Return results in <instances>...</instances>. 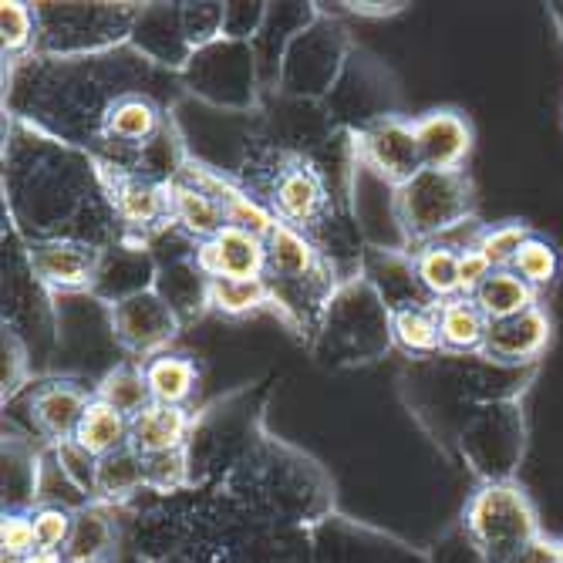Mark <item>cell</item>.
<instances>
[{
    "label": "cell",
    "instance_id": "1",
    "mask_svg": "<svg viewBox=\"0 0 563 563\" xmlns=\"http://www.w3.org/2000/svg\"><path fill=\"white\" fill-rule=\"evenodd\" d=\"M4 220L31 243L75 240L109 250L125 240L91 152L4 115Z\"/></svg>",
    "mask_w": 563,
    "mask_h": 563
},
{
    "label": "cell",
    "instance_id": "2",
    "mask_svg": "<svg viewBox=\"0 0 563 563\" xmlns=\"http://www.w3.org/2000/svg\"><path fill=\"white\" fill-rule=\"evenodd\" d=\"M122 509V550L135 563H314L311 530L253 520L217 486L142 493Z\"/></svg>",
    "mask_w": 563,
    "mask_h": 563
},
{
    "label": "cell",
    "instance_id": "3",
    "mask_svg": "<svg viewBox=\"0 0 563 563\" xmlns=\"http://www.w3.org/2000/svg\"><path fill=\"white\" fill-rule=\"evenodd\" d=\"M142 88H183V81L145 62L132 44L88 58L27 55L4 71V115L95 156L109 109L122 95Z\"/></svg>",
    "mask_w": 563,
    "mask_h": 563
},
{
    "label": "cell",
    "instance_id": "4",
    "mask_svg": "<svg viewBox=\"0 0 563 563\" xmlns=\"http://www.w3.org/2000/svg\"><path fill=\"white\" fill-rule=\"evenodd\" d=\"M533 378L537 365L506 368L483 354L442 351L435 357L408 362L398 375V395L432 445H439L445 455H455L459 429L470 422L476 408L499 398H520Z\"/></svg>",
    "mask_w": 563,
    "mask_h": 563
},
{
    "label": "cell",
    "instance_id": "5",
    "mask_svg": "<svg viewBox=\"0 0 563 563\" xmlns=\"http://www.w3.org/2000/svg\"><path fill=\"white\" fill-rule=\"evenodd\" d=\"M253 520L311 530L334 514V479L311 452L264 432L217 483Z\"/></svg>",
    "mask_w": 563,
    "mask_h": 563
},
{
    "label": "cell",
    "instance_id": "6",
    "mask_svg": "<svg viewBox=\"0 0 563 563\" xmlns=\"http://www.w3.org/2000/svg\"><path fill=\"white\" fill-rule=\"evenodd\" d=\"M267 311L300 341L311 344L321 314L334 290L344 284L341 271L324 257L314 240L277 223L267 236Z\"/></svg>",
    "mask_w": 563,
    "mask_h": 563
},
{
    "label": "cell",
    "instance_id": "7",
    "mask_svg": "<svg viewBox=\"0 0 563 563\" xmlns=\"http://www.w3.org/2000/svg\"><path fill=\"white\" fill-rule=\"evenodd\" d=\"M267 405L271 385L253 382L213 398L207 408H199L186 439L189 489L217 486L253 449V442L267 432Z\"/></svg>",
    "mask_w": 563,
    "mask_h": 563
},
{
    "label": "cell",
    "instance_id": "8",
    "mask_svg": "<svg viewBox=\"0 0 563 563\" xmlns=\"http://www.w3.org/2000/svg\"><path fill=\"white\" fill-rule=\"evenodd\" d=\"M391 347V311L378 290L365 280V274L344 280L334 290L314 331V341L307 344L314 362L328 372L375 365Z\"/></svg>",
    "mask_w": 563,
    "mask_h": 563
},
{
    "label": "cell",
    "instance_id": "9",
    "mask_svg": "<svg viewBox=\"0 0 563 563\" xmlns=\"http://www.w3.org/2000/svg\"><path fill=\"white\" fill-rule=\"evenodd\" d=\"M142 4H34L37 37L31 55L88 58L129 44Z\"/></svg>",
    "mask_w": 563,
    "mask_h": 563
},
{
    "label": "cell",
    "instance_id": "10",
    "mask_svg": "<svg viewBox=\"0 0 563 563\" xmlns=\"http://www.w3.org/2000/svg\"><path fill=\"white\" fill-rule=\"evenodd\" d=\"M398 202H401V227L412 253L445 240L459 227L476 220V189L466 169H452V173L422 169L405 186H398Z\"/></svg>",
    "mask_w": 563,
    "mask_h": 563
},
{
    "label": "cell",
    "instance_id": "11",
    "mask_svg": "<svg viewBox=\"0 0 563 563\" xmlns=\"http://www.w3.org/2000/svg\"><path fill=\"white\" fill-rule=\"evenodd\" d=\"M186 98L202 101L223 115H257L261 112V81L250 41L220 37L210 47L196 51L179 75Z\"/></svg>",
    "mask_w": 563,
    "mask_h": 563
},
{
    "label": "cell",
    "instance_id": "12",
    "mask_svg": "<svg viewBox=\"0 0 563 563\" xmlns=\"http://www.w3.org/2000/svg\"><path fill=\"white\" fill-rule=\"evenodd\" d=\"M463 527L486 563H509L530 540L543 533L537 506L514 479L479 483L463 509Z\"/></svg>",
    "mask_w": 563,
    "mask_h": 563
},
{
    "label": "cell",
    "instance_id": "13",
    "mask_svg": "<svg viewBox=\"0 0 563 563\" xmlns=\"http://www.w3.org/2000/svg\"><path fill=\"white\" fill-rule=\"evenodd\" d=\"M523 452H527V419L520 398H499L476 408L455 439V455L463 459L479 483L514 479Z\"/></svg>",
    "mask_w": 563,
    "mask_h": 563
},
{
    "label": "cell",
    "instance_id": "14",
    "mask_svg": "<svg viewBox=\"0 0 563 563\" xmlns=\"http://www.w3.org/2000/svg\"><path fill=\"white\" fill-rule=\"evenodd\" d=\"M95 401V388L78 378L44 375L27 382L11 401H4V426L31 435L41 445L75 439L85 408Z\"/></svg>",
    "mask_w": 563,
    "mask_h": 563
},
{
    "label": "cell",
    "instance_id": "15",
    "mask_svg": "<svg viewBox=\"0 0 563 563\" xmlns=\"http://www.w3.org/2000/svg\"><path fill=\"white\" fill-rule=\"evenodd\" d=\"M351 51H354L351 31L328 11V4H321L318 21L287 51L277 95L324 101L331 95V88L338 85Z\"/></svg>",
    "mask_w": 563,
    "mask_h": 563
},
{
    "label": "cell",
    "instance_id": "16",
    "mask_svg": "<svg viewBox=\"0 0 563 563\" xmlns=\"http://www.w3.org/2000/svg\"><path fill=\"white\" fill-rule=\"evenodd\" d=\"M324 109L331 112L338 129L362 132L388 115H405L401 85L382 58H375L372 51L354 44L338 85L324 98Z\"/></svg>",
    "mask_w": 563,
    "mask_h": 563
},
{
    "label": "cell",
    "instance_id": "17",
    "mask_svg": "<svg viewBox=\"0 0 563 563\" xmlns=\"http://www.w3.org/2000/svg\"><path fill=\"white\" fill-rule=\"evenodd\" d=\"M311 560L314 563H429V550H419L372 523H357L334 509L331 517L311 527Z\"/></svg>",
    "mask_w": 563,
    "mask_h": 563
},
{
    "label": "cell",
    "instance_id": "18",
    "mask_svg": "<svg viewBox=\"0 0 563 563\" xmlns=\"http://www.w3.org/2000/svg\"><path fill=\"white\" fill-rule=\"evenodd\" d=\"M148 250L156 257V294L173 307L183 328L196 324L210 311V277L196 261L199 243L179 227H169L148 243Z\"/></svg>",
    "mask_w": 563,
    "mask_h": 563
},
{
    "label": "cell",
    "instance_id": "19",
    "mask_svg": "<svg viewBox=\"0 0 563 563\" xmlns=\"http://www.w3.org/2000/svg\"><path fill=\"white\" fill-rule=\"evenodd\" d=\"M101 176H106L125 240L148 246L159 233L176 227L173 223V183H156V179L132 176L112 166H101Z\"/></svg>",
    "mask_w": 563,
    "mask_h": 563
},
{
    "label": "cell",
    "instance_id": "20",
    "mask_svg": "<svg viewBox=\"0 0 563 563\" xmlns=\"http://www.w3.org/2000/svg\"><path fill=\"white\" fill-rule=\"evenodd\" d=\"M351 223L362 236L365 246L372 250H408V236L401 227V202H398V186L378 176L372 166L357 156L354 166V183H351Z\"/></svg>",
    "mask_w": 563,
    "mask_h": 563
},
{
    "label": "cell",
    "instance_id": "21",
    "mask_svg": "<svg viewBox=\"0 0 563 563\" xmlns=\"http://www.w3.org/2000/svg\"><path fill=\"white\" fill-rule=\"evenodd\" d=\"M334 132L338 125L331 112L324 109V101L274 95L271 101H264L261 112L253 115V135L277 148L300 152V156H314Z\"/></svg>",
    "mask_w": 563,
    "mask_h": 563
},
{
    "label": "cell",
    "instance_id": "22",
    "mask_svg": "<svg viewBox=\"0 0 563 563\" xmlns=\"http://www.w3.org/2000/svg\"><path fill=\"white\" fill-rule=\"evenodd\" d=\"M112 331L129 362L145 365L169 351L183 324L156 290H145L112 307Z\"/></svg>",
    "mask_w": 563,
    "mask_h": 563
},
{
    "label": "cell",
    "instance_id": "23",
    "mask_svg": "<svg viewBox=\"0 0 563 563\" xmlns=\"http://www.w3.org/2000/svg\"><path fill=\"white\" fill-rule=\"evenodd\" d=\"M321 14V4H267V18L250 41L253 62H257V81H261V106L280 91V71L290 44L311 27Z\"/></svg>",
    "mask_w": 563,
    "mask_h": 563
},
{
    "label": "cell",
    "instance_id": "24",
    "mask_svg": "<svg viewBox=\"0 0 563 563\" xmlns=\"http://www.w3.org/2000/svg\"><path fill=\"white\" fill-rule=\"evenodd\" d=\"M354 142H357L362 163L395 186H405L408 179L426 169L412 115H388L362 132H354Z\"/></svg>",
    "mask_w": 563,
    "mask_h": 563
},
{
    "label": "cell",
    "instance_id": "25",
    "mask_svg": "<svg viewBox=\"0 0 563 563\" xmlns=\"http://www.w3.org/2000/svg\"><path fill=\"white\" fill-rule=\"evenodd\" d=\"M27 261L34 277L55 294V297H71V294H91L101 250L75 240H51V243H31Z\"/></svg>",
    "mask_w": 563,
    "mask_h": 563
},
{
    "label": "cell",
    "instance_id": "26",
    "mask_svg": "<svg viewBox=\"0 0 563 563\" xmlns=\"http://www.w3.org/2000/svg\"><path fill=\"white\" fill-rule=\"evenodd\" d=\"M129 44L145 62L173 75H183V68L196 55L183 27V4H142Z\"/></svg>",
    "mask_w": 563,
    "mask_h": 563
},
{
    "label": "cell",
    "instance_id": "27",
    "mask_svg": "<svg viewBox=\"0 0 563 563\" xmlns=\"http://www.w3.org/2000/svg\"><path fill=\"white\" fill-rule=\"evenodd\" d=\"M547 344H550V318L537 303L523 314L489 321L479 354L496 365H506V368H533V365H540Z\"/></svg>",
    "mask_w": 563,
    "mask_h": 563
},
{
    "label": "cell",
    "instance_id": "28",
    "mask_svg": "<svg viewBox=\"0 0 563 563\" xmlns=\"http://www.w3.org/2000/svg\"><path fill=\"white\" fill-rule=\"evenodd\" d=\"M156 290V257L145 243L122 240L109 250H101V264L91 284V297L101 303H122L135 294Z\"/></svg>",
    "mask_w": 563,
    "mask_h": 563
},
{
    "label": "cell",
    "instance_id": "29",
    "mask_svg": "<svg viewBox=\"0 0 563 563\" xmlns=\"http://www.w3.org/2000/svg\"><path fill=\"white\" fill-rule=\"evenodd\" d=\"M362 274L378 290V297L385 300V307L391 314L405 311V307H432V303H439L422 287L419 271H416V253H408V250H372V246H365Z\"/></svg>",
    "mask_w": 563,
    "mask_h": 563
},
{
    "label": "cell",
    "instance_id": "30",
    "mask_svg": "<svg viewBox=\"0 0 563 563\" xmlns=\"http://www.w3.org/2000/svg\"><path fill=\"white\" fill-rule=\"evenodd\" d=\"M412 125L426 169H439V173L466 169V159L473 152V125L463 112L432 109L426 115H416Z\"/></svg>",
    "mask_w": 563,
    "mask_h": 563
},
{
    "label": "cell",
    "instance_id": "31",
    "mask_svg": "<svg viewBox=\"0 0 563 563\" xmlns=\"http://www.w3.org/2000/svg\"><path fill=\"white\" fill-rule=\"evenodd\" d=\"M196 261L210 280L233 277V280H261L267 271V243L264 236L243 227H223L213 240L199 243Z\"/></svg>",
    "mask_w": 563,
    "mask_h": 563
},
{
    "label": "cell",
    "instance_id": "32",
    "mask_svg": "<svg viewBox=\"0 0 563 563\" xmlns=\"http://www.w3.org/2000/svg\"><path fill=\"white\" fill-rule=\"evenodd\" d=\"M125 509L112 503H88L75 514L71 537L65 543V563H112L122 547Z\"/></svg>",
    "mask_w": 563,
    "mask_h": 563
},
{
    "label": "cell",
    "instance_id": "33",
    "mask_svg": "<svg viewBox=\"0 0 563 563\" xmlns=\"http://www.w3.org/2000/svg\"><path fill=\"white\" fill-rule=\"evenodd\" d=\"M47 445L4 426V514H31L37 503L41 455Z\"/></svg>",
    "mask_w": 563,
    "mask_h": 563
},
{
    "label": "cell",
    "instance_id": "34",
    "mask_svg": "<svg viewBox=\"0 0 563 563\" xmlns=\"http://www.w3.org/2000/svg\"><path fill=\"white\" fill-rule=\"evenodd\" d=\"M192 429V412L186 405H163L152 401L135 419H129V445L139 455H156L183 449Z\"/></svg>",
    "mask_w": 563,
    "mask_h": 563
},
{
    "label": "cell",
    "instance_id": "35",
    "mask_svg": "<svg viewBox=\"0 0 563 563\" xmlns=\"http://www.w3.org/2000/svg\"><path fill=\"white\" fill-rule=\"evenodd\" d=\"M173 223L186 236H192L196 243H207L223 227H230L227 210L220 207V202L207 189L192 186L189 179H176L173 183Z\"/></svg>",
    "mask_w": 563,
    "mask_h": 563
},
{
    "label": "cell",
    "instance_id": "36",
    "mask_svg": "<svg viewBox=\"0 0 563 563\" xmlns=\"http://www.w3.org/2000/svg\"><path fill=\"white\" fill-rule=\"evenodd\" d=\"M489 318L479 311V303L466 294L439 300V334L442 351L449 354H479L486 341Z\"/></svg>",
    "mask_w": 563,
    "mask_h": 563
},
{
    "label": "cell",
    "instance_id": "37",
    "mask_svg": "<svg viewBox=\"0 0 563 563\" xmlns=\"http://www.w3.org/2000/svg\"><path fill=\"white\" fill-rule=\"evenodd\" d=\"M145 493V473H142V455L132 445H122L109 455L98 459L95 466V499L129 506Z\"/></svg>",
    "mask_w": 563,
    "mask_h": 563
},
{
    "label": "cell",
    "instance_id": "38",
    "mask_svg": "<svg viewBox=\"0 0 563 563\" xmlns=\"http://www.w3.org/2000/svg\"><path fill=\"white\" fill-rule=\"evenodd\" d=\"M473 300L479 303V311L489 321H503V318H514V314H523L530 307H537L540 294L527 280H520L514 271H493L486 277V284L473 294Z\"/></svg>",
    "mask_w": 563,
    "mask_h": 563
},
{
    "label": "cell",
    "instance_id": "39",
    "mask_svg": "<svg viewBox=\"0 0 563 563\" xmlns=\"http://www.w3.org/2000/svg\"><path fill=\"white\" fill-rule=\"evenodd\" d=\"M391 341L408 357H435L442 354V334H439V303L432 307H405L391 314Z\"/></svg>",
    "mask_w": 563,
    "mask_h": 563
},
{
    "label": "cell",
    "instance_id": "40",
    "mask_svg": "<svg viewBox=\"0 0 563 563\" xmlns=\"http://www.w3.org/2000/svg\"><path fill=\"white\" fill-rule=\"evenodd\" d=\"M95 398L112 405L115 412H122L125 419H135L142 408L152 405V388H148V378H145V365L119 362L112 372L101 375V382L95 385Z\"/></svg>",
    "mask_w": 563,
    "mask_h": 563
},
{
    "label": "cell",
    "instance_id": "41",
    "mask_svg": "<svg viewBox=\"0 0 563 563\" xmlns=\"http://www.w3.org/2000/svg\"><path fill=\"white\" fill-rule=\"evenodd\" d=\"M145 378L152 388V401L163 405H186L199 385V368L189 354H159L145 362Z\"/></svg>",
    "mask_w": 563,
    "mask_h": 563
},
{
    "label": "cell",
    "instance_id": "42",
    "mask_svg": "<svg viewBox=\"0 0 563 563\" xmlns=\"http://www.w3.org/2000/svg\"><path fill=\"white\" fill-rule=\"evenodd\" d=\"M75 442L81 449H88L95 459H101V455H109V452L129 445V419L122 412H115L112 405L95 398L85 408V416H81V422L75 429Z\"/></svg>",
    "mask_w": 563,
    "mask_h": 563
},
{
    "label": "cell",
    "instance_id": "43",
    "mask_svg": "<svg viewBox=\"0 0 563 563\" xmlns=\"http://www.w3.org/2000/svg\"><path fill=\"white\" fill-rule=\"evenodd\" d=\"M416 271L432 300H449L463 294L459 290V250L445 243H429L416 250Z\"/></svg>",
    "mask_w": 563,
    "mask_h": 563
},
{
    "label": "cell",
    "instance_id": "44",
    "mask_svg": "<svg viewBox=\"0 0 563 563\" xmlns=\"http://www.w3.org/2000/svg\"><path fill=\"white\" fill-rule=\"evenodd\" d=\"M509 271H514L520 280H527L537 294L547 290L550 284H556L560 271H563V257L553 240L540 236V233H530L527 243L520 246V253L514 257V264H509Z\"/></svg>",
    "mask_w": 563,
    "mask_h": 563
},
{
    "label": "cell",
    "instance_id": "45",
    "mask_svg": "<svg viewBox=\"0 0 563 563\" xmlns=\"http://www.w3.org/2000/svg\"><path fill=\"white\" fill-rule=\"evenodd\" d=\"M210 311L223 318H246L267 311V284L261 280H233V277H213L210 280Z\"/></svg>",
    "mask_w": 563,
    "mask_h": 563
},
{
    "label": "cell",
    "instance_id": "46",
    "mask_svg": "<svg viewBox=\"0 0 563 563\" xmlns=\"http://www.w3.org/2000/svg\"><path fill=\"white\" fill-rule=\"evenodd\" d=\"M0 34H4V62H21L34 51V37H37V18H34V4H24V0H4L0 4Z\"/></svg>",
    "mask_w": 563,
    "mask_h": 563
},
{
    "label": "cell",
    "instance_id": "47",
    "mask_svg": "<svg viewBox=\"0 0 563 563\" xmlns=\"http://www.w3.org/2000/svg\"><path fill=\"white\" fill-rule=\"evenodd\" d=\"M142 473H145V493L152 496H176L189 489V459L186 445L173 452L142 455Z\"/></svg>",
    "mask_w": 563,
    "mask_h": 563
},
{
    "label": "cell",
    "instance_id": "48",
    "mask_svg": "<svg viewBox=\"0 0 563 563\" xmlns=\"http://www.w3.org/2000/svg\"><path fill=\"white\" fill-rule=\"evenodd\" d=\"M530 233L533 230L523 220H509V223H499V227H483V233L476 240V250L493 264V271H509V264H514V257L520 253V246L527 243Z\"/></svg>",
    "mask_w": 563,
    "mask_h": 563
},
{
    "label": "cell",
    "instance_id": "49",
    "mask_svg": "<svg viewBox=\"0 0 563 563\" xmlns=\"http://www.w3.org/2000/svg\"><path fill=\"white\" fill-rule=\"evenodd\" d=\"M0 347H4V375H0V398L11 401L27 382L37 378V372H34V357H31L27 344L14 331L0 334Z\"/></svg>",
    "mask_w": 563,
    "mask_h": 563
},
{
    "label": "cell",
    "instance_id": "50",
    "mask_svg": "<svg viewBox=\"0 0 563 563\" xmlns=\"http://www.w3.org/2000/svg\"><path fill=\"white\" fill-rule=\"evenodd\" d=\"M223 14H227V4H217V0L183 4V27H186L192 51H202L223 37Z\"/></svg>",
    "mask_w": 563,
    "mask_h": 563
},
{
    "label": "cell",
    "instance_id": "51",
    "mask_svg": "<svg viewBox=\"0 0 563 563\" xmlns=\"http://www.w3.org/2000/svg\"><path fill=\"white\" fill-rule=\"evenodd\" d=\"M31 520H34L37 547L65 550L68 537H71V527H75V514H68V509H62V506H34Z\"/></svg>",
    "mask_w": 563,
    "mask_h": 563
},
{
    "label": "cell",
    "instance_id": "52",
    "mask_svg": "<svg viewBox=\"0 0 563 563\" xmlns=\"http://www.w3.org/2000/svg\"><path fill=\"white\" fill-rule=\"evenodd\" d=\"M0 550H4V563H21L27 553L37 550L31 514H4L0 517Z\"/></svg>",
    "mask_w": 563,
    "mask_h": 563
},
{
    "label": "cell",
    "instance_id": "53",
    "mask_svg": "<svg viewBox=\"0 0 563 563\" xmlns=\"http://www.w3.org/2000/svg\"><path fill=\"white\" fill-rule=\"evenodd\" d=\"M264 18H267L264 0H253V4H246V0H230L227 14H223V37L253 41L261 31V24H264Z\"/></svg>",
    "mask_w": 563,
    "mask_h": 563
},
{
    "label": "cell",
    "instance_id": "54",
    "mask_svg": "<svg viewBox=\"0 0 563 563\" xmlns=\"http://www.w3.org/2000/svg\"><path fill=\"white\" fill-rule=\"evenodd\" d=\"M429 563H486V556L476 550V543L470 540L466 527L459 523L452 530L442 533V540L432 543L429 550Z\"/></svg>",
    "mask_w": 563,
    "mask_h": 563
},
{
    "label": "cell",
    "instance_id": "55",
    "mask_svg": "<svg viewBox=\"0 0 563 563\" xmlns=\"http://www.w3.org/2000/svg\"><path fill=\"white\" fill-rule=\"evenodd\" d=\"M51 449H55L62 470H65L88 496H95V466H98V459H95L88 449H81L75 439H65V442L51 445Z\"/></svg>",
    "mask_w": 563,
    "mask_h": 563
},
{
    "label": "cell",
    "instance_id": "56",
    "mask_svg": "<svg viewBox=\"0 0 563 563\" xmlns=\"http://www.w3.org/2000/svg\"><path fill=\"white\" fill-rule=\"evenodd\" d=\"M489 274H493V264L483 257L476 246L459 250V290H463L466 297H473L486 284Z\"/></svg>",
    "mask_w": 563,
    "mask_h": 563
},
{
    "label": "cell",
    "instance_id": "57",
    "mask_svg": "<svg viewBox=\"0 0 563 563\" xmlns=\"http://www.w3.org/2000/svg\"><path fill=\"white\" fill-rule=\"evenodd\" d=\"M509 563H560V540L540 533L537 540H530Z\"/></svg>",
    "mask_w": 563,
    "mask_h": 563
},
{
    "label": "cell",
    "instance_id": "58",
    "mask_svg": "<svg viewBox=\"0 0 563 563\" xmlns=\"http://www.w3.org/2000/svg\"><path fill=\"white\" fill-rule=\"evenodd\" d=\"M341 11L354 14V18H365V21H385L401 14L408 4H372V0H347V4H338Z\"/></svg>",
    "mask_w": 563,
    "mask_h": 563
},
{
    "label": "cell",
    "instance_id": "59",
    "mask_svg": "<svg viewBox=\"0 0 563 563\" xmlns=\"http://www.w3.org/2000/svg\"><path fill=\"white\" fill-rule=\"evenodd\" d=\"M21 563H65V553H62V550H44V547H37V550L27 553Z\"/></svg>",
    "mask_w": 563,
    "mask_h": 563
},
{
    "label": "cell",
    "instance_id": "60",
    "mask_svg": "<svg viewBox=\"0 0 563 563\" xmlns=\"http://www.w3.org/2000/svg\"><path fill=\"white\" fill-rule=\"evenodd\" d=\"M547 14H550V21L556 24V31H560V41H563V4H547Z\"/></svg>",
    "mask_w": 563,
    "mask_h": 563
},
{
    "label": "cell",
    "instance_id": "61",
    "mask_svg": "<svg viewBox=\"0 0 563 563\" xmlns=\"http://www.w3.org/2000/svg\"><path fill=\"white\" fill-rule=\"evenodd\" d=\"M560 563H563V540H560Z\"/></svg>",
    "mask_w": 563,
    "mask_h": 563
}]
</instances>
